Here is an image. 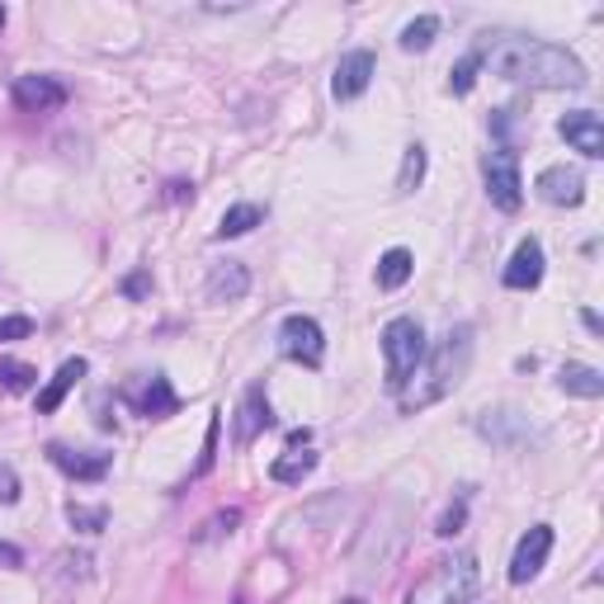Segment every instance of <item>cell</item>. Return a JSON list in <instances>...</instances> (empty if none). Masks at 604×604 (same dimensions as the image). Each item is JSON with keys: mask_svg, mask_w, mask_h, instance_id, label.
Wrapping results in <instances>:
<instances>
[{"mask_svg": "<svg viewBox=\"0 0 604 604\" xmlns=\"http://www.w3.org/2000/svg\"><path fill=\"white\" fill-rule=\"evenodd\" d=\"M152 293V275H147V269H133V275L128 279H123V298H133V302H142V298H147Z\"/></svg>", "mask_w": 604, "mask_h": 604, "instance_id": "1f68e13d", "label": "cell"}, {"mask_svg": "<svg viewBox=\"0 0 604 604\" xmlns=\"http://www.w3.org/2000/svg\"><path fill=\"white\" fill-rule=\"evenodd\" d=\"M538 199L552 203V209H581V199H585V175L581 170H571V166H548V170H538Z\"/></svg>", "mask_w": 604, "mask_h": 604, "instance_id": "7c38bea8", "label": "cell"}, {"mask_svg": "<svg viewBox=\"0 0 604 604\" xmlns=\"http://www.w3.org/2000/svg\"><path fill=\"white\" fill-rule=\"evenodd\" d=\"M421 180H425V147H421V142H411L406 156H402V175H396V189H402V194H411V189H416Z\"/></svg>", "mask_w": 604, "mask_h": 604, "instance_id": "484cf974", "label": "cell"}, {"mask_svg": "<svg viewBox=\"0 0 604 604\" xmlns=\"http://www.w3.org/2000/svg\"><path fill=\"white\" fill-rule=\"evenodd\" d=\"M345 604H363V600H345Z\"/></svg>", "mask_w": 604, "mask_h": 604, "instance_id": "74e56055", "label": "cell"}, {"mask_svg": "<svg viewBox=\"0 0 604 604\" xmlns=\"http://www.w3.org/2000/svg\"><path fill=\"white\" fill-rule=\"evenodd\" d=\"M558 388L571 392V396H585V402H595V396H604V373L591 369V363H562Z\"/></svg>", "mask_w": 604, "mask_h": 604, "instance_id": "ffe728a7", "label": "cell"}, {"mask_svg": "<svg viewBox=\"0 0 604 604\" xmlns=\"http://www.w3.org/2000/svg\"><path fill=\"white\" fill-rule=\"evenodd\" d=\"M260 222H265V209H260V203H232V209L217 217L213 236H217V242H232V236H246V232H256Z\"/></svg>", "mask_w": 604, "mask_h": 604, "instance_id": "d6986e66", "label": "cell"}, {"mask_svg": "<svg viewBox=\"0 0 604 604\" xmlns=\"http://www.w3.org/2000/svg\"><path fill=\"white\" fill-rule=\"evenodd\" d=\"M29 336H34L29 316H0V340H29Z\"/></svg>", "mask_w": 604, "mask_h": 604, "instance_id": "f546056e", "label": "cell"}, {"mask_svg": "<svg viewBox=\"0 0 604 604\" xmlns=\"http://www.w3.org/2000/svg\"><path fill=\"white\" fill-rule=\"evenodd\" d=\"M312 468H316V454L312 449H283L275 463H269V477H275L279 486H302V477H312Z\"/></svg>", "mask_w": 604, "mask_h": 604, "instance_id": "44dd1931", "label": "cell"}, {"mask_svg": "<svg viewBox=\"0 0 604 604\" xmlns=\"http://www.w3.org/2000/svg\"><path fill=\"white\" fill-rule=\"evenodd\" d=\"M20 472H14L10 463H0V505H14V501H20Z\"/></svg>", "mask_w": 604, "mask_h": 604, "instance_id": "4dcf8cb0", "label": "cell"}, {"mask_svg": "<svg viewBox=\"0 0 604 604\" xmlns=\"http://www.w3.org/2000/svg\"><path fill=\"white\" fill-rule=\"evenodd\" d=\"M67 524H71L76 534H104V529H109V511H104V505L71 501V505H67Z\"/></svg>", "mask_w": 604, "mask_h": 604, "instance_id": "d4e9b609", "label": "cell"}, {"mask_svg": "<svg viewBox=\"0 0 604 604\" xmlns=\"http://www.w3.org/2000/svg\"><path fill=\"white\" fill-rule=\"evenodd\" d=\"M477 591H482V567L468 552H458V558H439L402 604H477Z\"/></svg>", "mask_w": 604, "mask_h": 604, "instance_id": "3957f363", "label": "cell"}, {"mask_svg": "<svg viewBox=\"0 0 604 604\" xmlns=\"http://www.w3.org/2000/svg\"><path fill=\"white\" fill-rule=\"evenodd\" d=\"M189 194H194V184H184V180H175V184L166 189V199H170V203H180V199H189Z\"/></svg>", "mask_w": 604, "mask_h": 604, "instance_id": "e575fe53", "label": "cell"}, {"mask_svg": "<svg viewBox=\"0 0 604 604\" xmlns=\"http://www.w3.org/2000/svg\"><path fill=\"white\" fill-rule=\"evenodd\" d=\"M269 425H275V411H269V396H265V383H250L242 392V411H236V425H232V439L236 449H250Z\"/></svg>", "mask_w": 604, "mask_h": 604, "instance_id": "9c48e42d", "label": "cell"}, {"mask_svg": "<svg viewBox=\"0 0 604 604\" xmlns=\"http://www.w3.org/2000/svg\"><path fill=\"white\" fill-rule=\"evenodd\" d=\"M24 562V552L14 548V544H0V567H20Z\"/></svg>", "mask_w": 604, "mask_h": 604, "instance_id": "836d02e7", "label": "cell"}, {"mask_svg": "<svg viewBox=\"0 0 604 604\" xmlns=\"http://www.w3.org/2000/svg\"><path fill=\"white\" fill-rule=\"evenodd\" d=\"M482 180H486V199L501 213H519L524 203V180H519V156L515 152H486L482 156Z\"/></svg>", "mask_w": 604, "mask_h": 604, "instance_id": "8992f818", "label": "cell"}, {"mask_svg": "<svg viewBox=\"0 0 604 604\" xmlns=\"http://www.w3.org/2000/svg\"><path fill=\"white\" fill-rule=\"evenodd\" d=\"M217 435H222V416L213 411V416H209V435H203V454H199V463H194V472H189V477H209L213 472V463H217Z\"/></svg>", "mask_w": 604, "mask_h": 604, "instance_id": "f1b7e54d", "label": "cell"}, {"mask_svg": "<svg viewBox=\"0 0 604 604\" xmlns=\"http://www.w3.org/2000/svg\"><path fill=\"white\" fill-rule=\"evenodd\" d=\"M477 71H482V61H477V53H463L454 61V71H449V90L454 94H468L477 86Z\"/></svg>", "mask_w": 604, "mask_h": 604, "instance_id": "83f0119b", "label": "cell"}, {"mask_svg": "<svg viewBox=\"0 0 604 604\" xmlns=\"http://www.w3.org/2000/svg\"><path fill=\"white\" fill-rule=\"evenodd\" d=\"M581 322H585V331H591V336H600V331H604V322H600V312H581Z\"/></svg>", "mask_w": 604, "mask_h": 604, "instance_id": "d590c367", "label": "cell"}, {"mask_svg": "<svg viewBox=\"0 0 604 604\" xmlns=\"http://www.w3.org/2000/svg\"><path fill=\"white\" fill-rule=\"evenodd\" d=\"M14 104L24 109V114H53V109H61L71 100V90L57 81V76H20L14 81Z\"/></svg>", "mask_w": 604, "mask_h": 604, "instance_id": "30bf717a", "label": "cell"}, {"mask_svg": "<svg viewBox=\"0 0 604 604\" xmlns=\"http://www.w3.org/2000/svg\"><path fill=\"white\" fill-rule=\"evenodd\" d=\"M0 29H5V5H0Z\"/></svg>", "mask_w": 604, "mask_h": 604, "instance_id": "8d00e7d4", "label": "cell"}, {"mask_svg": "<svg viewBox=\"0 0 604 604\" xmlns=\"http://www.w3.org/2000/svg\"><path fill=\"white\" fill-rule=\"evenodd\" d=\"M0 388L5 392H34L38 388V369L24 359H0Z\"/></svg>", "mask_w": 604, "mask_h": 604, "instance_id": "cb8c5ba5", "label": "cell"}, {"mask_svg": "<svg viewBox=\"0 0 604 604\" xmlns=\"http://www.w3.org/2000/svg\"><path fill=\"white\" fill-rule=\"evenodd\" d=\"M477 430H482L491 444H501V449H511L515 435H524V416H519V411H511V406H501V411H482Z\"/></svg>", "mask_w": 604, "mask_h": 604, "instance_id": "ac0fdd59", "label": "cell"}, {"mask_svg": "<svg viewBox=\"0 0 604 604\" xmlns=\"http://www.w3.org/2000/svg\"><path fill=\"white\" fill-rule=\"evenodd\" d=\"M47 458H53V468L67 472L71 482H104L109 468H114V454H76L67 444H47Z\"/></svg>", "mask_w": 604, "mask_h": 604, "instance_id": "9a60e30c", "label": "cell"}, {"mask_svg": "<svg viewBox=\"0 0 604 604\" xmlns=\"http://www.w3.org/2000/svg\"><path fill=\"white\" fill-rule=\"evenodd\" d=\"M544 246L534 242V236H524V242L515 246V256H511V265H505V275H501V283L511 293H529V289H538L544 283Z\"/></svg>", "mask_w": 604, "mask_h": 604, "instance_id": "5bb4252c", "label": "cell"}, {"mask_svg": "<svg viewBox=\"0 0 604 604\" xmlns=\"http://www.w3.org/2000/svg\"><path fill=\"white\" fill-rule=\"evenodd\" d=\"M279 355L283 359H293L302 363V369H322V359H326V331L316 316H283L279 322Z\"/></svg>", "mask_w": 604, "mask_h": 604, "instance_id": "5b68a950", "label": "cell"}, {"mask_svg": "<svg viewBox=\"0 0 604 604\" xmlns=\"http://www.w3.org/2000/svg\"><path fill=\"white\" fill-rule=\"evenodd\" d=\"M558 133L567 137L571 152L585 156V161H600L604 156V123H600L595 109H571V114H562Z\"/></svg>", "mask_w": 604, "mask_h": 604, "instance_id": "8fae6325", "label": "cell"}, {"mask_svg": "<svg viewBox=\"0 0 604 604\" xmlns=\"http://www.w3.org/2000/svg\"><path fill=\"white\" fill-rule=\"evenodd\" d=\"M383 359H388V392H402L425 359V326L416 316H392L383 326Z\"/></svg>", "mask_w": 604, "mask_h": 604, "instance_id": "277c9868", "label": "cell"}, {"mask_svg": "<svg viewBox=\"0 0 604 604\" xmlns=\"http://www.w3.org/2000/svg\"><path fill=\"white\" fill-rule=\"evenodd\" d=\"M416 275V256H411L406 246H392L383 260H378V289L392 293V289H402V283Z\"/></svg>", "mask_w": 604, "mask_h": 604, "instance_id": "7402d4cb", "label": "cell"}, {"mask_svg": "<svg viewBox=\"0 0 604 604\" xmlns=\"http://www.w3.org/2000/svg\"><path fill=\"white\" fill-rule=\"evenodd\" d=\"M548 552H552V524H534L529 534L515 544V558H511V581L515 585H529L538 571H544L548 562Z\"/></svg>", "mask_w": 604, "mask_h": 604, "instance_id": "4fadbf2b", "label": "cell"}, {"mask_svg": "<svg viewBox=\"0 0 604 604\" xmlns=\"http://www.w3.org/2000/svg\"><path fill=\"white\" fill-rule=\"evenodd\" d=\"M463 515H468L463 505H454V511H444V519H439V529H435V534H439V538H454L458 529H463Z\"/></svg>", "mask_w": 604, "mask_h": 604, "instance_id": "d6a6232c", "label": "cell"}, {"mask_svg": "<svg viewBox=\"0 0 604 604\" xmlns=\"http://www.w3.org/2000/svg\"><path fill=\"white\" fill-rule=\"evenodd\" d=\"M373 76H378V57L369 53V47H355V53H345V57L336 61L331 94H336L340 104H349V100H359V94L373 86Z\"/></svg>", "mask_w": 604, "mask_h": 604, "instance_id": "ba28073f", "label": "cell"}, {"mask_svg": "<svg viewBox=\"0 0 604 604\" xmlns=\"http://www.w3.org/2000/svg\"><path fill=\"white\" fill-rule=\"evenodd\" d=\"M209 302H242L250 293V269L242 260H217L209 269V283H203Z\"/></svg>", "mask_w": 604, "mask_h": 604, "instance_id": "2e32d148", "label": "cell"}, {"mask_svg": "<svg viewBox=\"0 0 604 604\" xmlns=\"http://www.w3.org/2000/svg\"><path fill=\"white\" fill-rule=\"evenodd\" d=\"M236 524H242V511H217V515H209L199 524V534H194V544H213V538H222V534H232Z\"/></svg>", "mask_w": 604, "mask_h": 604, "instance_id": "4316f807", "label": "cell"}, {"mask_svg": "<svg viewBox=\"0 0 604 604\" xmlns=\"http://www.w3.org/2000/svg\"><path fill=\"white\" fill-rule=\"evenodd\" d=\"M477 61L482 71L501 76L511 86H529V90H581L591 86V71L577 53H567L558 43L544 38H524V34H482L477 38Z\"/></svg>", "mask_w": 604, "mask_h": 604, "instance_id": "6da1fadb", "label": "cell"}, {"mask_svg": "<svg viewBox=\"0 0 604 604\" xmlns=\"http://www.w3.org/2000/svg\"><path fill=\"white\" fill-rule=\"evenodd\" d=\"M90 373V363L81 359V355H76V359H67V363H61V369L53 373V378H47V388L38 392V416H53V411L61 406V402H67V392L76 388V383H81V378Z\"/></svg>", "mask_w": 604, "mask_h": 604, "instance_id": "e0dca14e", "label": "cell"}, {"mask_svg": "<svg viewBox=\"0 0 604 604\" xmlns=\"http://www.w3.org/2000/svg\"><path fill=\"white\" fill-rule=\"evenodd\" d=\"M439 38V14H421V20H411L406 29H402V53H425V47H430Z\"/></svg>", "mask_w": 604, "mask_h": 604, "instance_id": "603a6c76", "label": "cell"}, {"mask_svg": "<svg viewBox=\"0 0 604 604\" xmlns=\"http://www.w3.org/2000/svg\"><path fill=\"white\" fill-rule=\"evenodd\" d=\"M119 396L142 421H166V416H175V406H180V396H175L166 373H142V378H133V383H123Z\"/></svg>", "mask_w": 604, "mask_h": 604, "instance_id": "52a82bcc", "label": "cell"}, {"mask_svg": "<svg viewBox=\"0 0 604 604\" xmlns=\"http://www.w3.org/2000/svg\"><path fill=\"white\" fill-rule=\"evenodd\" d=\"M472 349H477V340H472V326H468V322L449 326L435 349H425L416 378H411V383L396 392V402H402L406 416H411V411H421V406L444 402V396L463 383L468 369H472Z\"/></svg>", "mask_w": 604, "mask_h": 604, "instance_id": "7a4b0ae2", "label": "cell"}, {"mask_svg": "<svg viewBox=\"0 0 604 604\" xmlns=\"http://www.w3.org/2000/svg\"><path fill=\"white\" fill-rule=\"evenodd\" d=\"M236 604H242V600H236Z\"/></svg>", "mask_w": 604, "mask_h": 604, "instance_id": "f35d334b", "label": "cell"}]
</instances>
